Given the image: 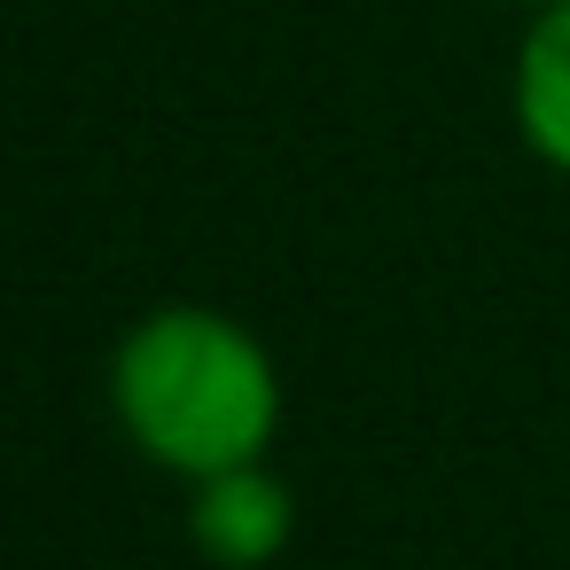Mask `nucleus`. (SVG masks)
<instances>
[{"instance_id":"1","label":"nucleus","mask_w":570,"mask_h":570,"mask_svg":"<svg viewBox=\"0 0 570 570\" xmlns=\"http://www.w3.org/2000/svg\"><path fill=\"white\" fill-rule=\"evenodd\" d=\"M110 414L149 469L196 484L266 461L282 438V367L250 321L219 305H157L110 352Z\"/></svg>"},{"instance_id":"2","label":"nucleus","mask_w":570,"mask_h":570,"mask_svg":"<svg viewBox=\"0 0 570 570\" xmlns=\"http://www.w3.org/2000/svg\"><path fill=\"white\" fill-rule=\"evenodd\" d=\"M188 531L219 570H266L297 539V492L266 461H235L188 484Z\"/></svg>"},{"instance_id":"3","label":"nucleus","mask_w":570,"mask_h":570,"mask_svg":"<svg viewBox=\"0 0 570 570\" xmlns=\"http://www.w3.org/2000/svg\"><path fill=\"white\" fill-rule=\"evenodd\" d=\"M508 110L523 149L570 180V0H547L523 17L515 63H508Z\"/></svg>"},{"instance_id":"4","label":"nucleus","mask_w":570,"mask_h":570,"mask_svg":"<svg viewBox=\"0 0 570 570\" xmlns=\"http://www.w3.org/2000/svg\"><path fill=\"white\" fill-rule=\"evenodd\" d=\"M515 9H523V17H531V9H547V0H515Z\"/></svg>"}]
</instances>
